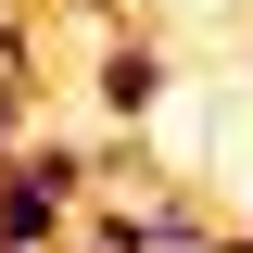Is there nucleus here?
I'll return each mask as SVG.
<instances>
[{
	"label": "nucleus",
	"mask_w": 253,
	"mask_h": 253,
	"mask_svg": "<svg viewBox=\"0 0 253 253\" xmlns=\"http://www.w3.org/2000/svg\"><path fill=\"white\" fill-rule=\"evenodd\" d=\"M0 63H26V26H13V0H0Z\"/></svg>",
	"instance_id": "2"
},
{
	"label": "nucleus",
	"mask_w": 253,
	"mask_h": 253,
	"mask_svg": "<svg viewBox=\"0 0 253 253\" xmlns=\"http://www.w3.org/2000/svg\"><path fill=\"white\" fill-rule=\"evenodd\" d=\"M152 101H165V51L152 38H114V51H101V114L114 126H152Z\"/></svg>",
	"instance_id": "1"
}]
</instances>
